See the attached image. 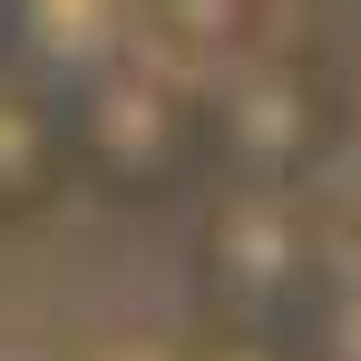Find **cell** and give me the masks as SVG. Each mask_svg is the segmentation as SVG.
<instances>
[{
  "label": "cell",
  "mask_w": 361,
  "mask_h": 361,
  "mask_svg": "<svg viewBox=\"0 0 361 361\" xmlns=\"http://www.w3.org/2000/svg\"><path fill=\"white\" fill-rule=\"evenodd\" d=\"M68 118H78V176H98L108 195H176L215 166V137H205V88L166 59H118L98 78L68 88Z\"/></svg>",
  "instance_id": "cell-1"
},
{
  "label": "cell",
  "mask_w": 361,
  "mask_h": 361,
  "mask_svg": "<svg viewBox=\"0 0 361 361\" xmlns=\"http://www.w3.org/2000/svg\"><path fill=\"white\" fill-rule=\"evenodd\" d=\"M332 274L342 264H332V244L293 185H225L215 215L195 225V283L225 322H283L293 332Z\"/></svg>",
  "instance_id": "cell-2"
},
{
  "label": "cell",
  "mask_w": 361,
  "mask_h": 361,
  "mask_svg": "<svg viewBox=\"0 0 361 361\" xmlns=\"http://www.w3.org/2000/svg\"><path fill=\"white\" fill-rule=\"evenodd\" d=\"M332 127H342L332 68L283 49V39H264V49H244L235 68L205 78V137H215L225 185H302L322 166Z\"/></svg>",
  "instance_id": "cell-3"
},
{
  "label": "cell",
  "mask_w": 361,
  "mask_h": 361,
  "mask_svg": "<svg viewBox=\"0 0 361 361\" xmlns=\"http://www.w3.org/2000/svg\"><path fill=\"white\" fill-rule=\"evenodd\" d=\"M78 176V118L68 88L39 78L30 59H0V225L49 215Z\"/></svg>",
  "instance_id": "cell-4"
},
{
  "label": "cell",
  "mask_w": 361,
  "mask_h": 361,
  "mask_svg": "<svg viewBox=\"0 0 361 361\" xmlns=\"http://www.w3.org/2000/svg\"><path fill=\"white\" fill-rule=\"evenodd\" d=\"M10 49L39 78L78 88L147 49V0H10Z\"/></svg>",
  "instance_id": "cell-5"
},
{
  "label": "cell",
  "mask_w": 361,
  "mask_h": 361,
  "mask_svg": "<svg viewBox=\"0 0 361 361\" xmlns=\"http://www.w3.org/2000/svg\"><path fill=\"white\" fill-rule=\"evenodd\" d=\"M302 361H361V264H342L322 293H312V312L293 322Z\"/></svg>",
  "instance_id": "cell-6"
},
{
  "label": "cell",
  "mask_w": 361,
  "mask_h": 361,
  "mask_svg": "<svg viewBox=\"0 0 361 361\" xmlns=\"http://www.w3.org/2000/svg\"><path fill=\"white\" fill-rule=\"evenodd\" d=\"M0 59H20V49H10V0H0Z\"/></svg>",
  "instance_id": "cell-7"
}]
</instances>
